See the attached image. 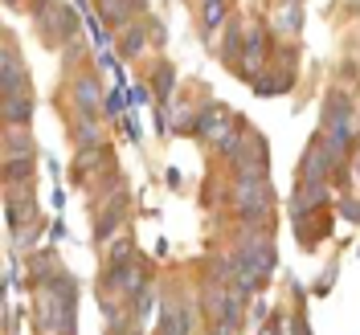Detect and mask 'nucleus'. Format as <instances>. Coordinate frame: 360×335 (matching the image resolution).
I'll list each match as a JSON object with an SVG mask.
<instances>
[{
  "label": "nucleus",
  "mask_w": 360,
  "mask_h": 335,
  "mask_svg": "<svg viewBox=\"0 0 360 335\" xmlns=\"http://www.w3.org/2000/svg\"><path fill=\"white\" fill-rule=\"evenodd\" d=\"M131 298H135V315H139V319H148V315H152V298H156V294H152L148 287H143V291L131 294Z\"/></svg>",
  "instance_id": "nucleus-22"
},
{
  "label": "nucleus",
  "mask_w": 360,
  "mask_h": 335,
  "mask_svg": "<svg viewBox=\"0 0 360 335\" xmlns=\"http://www.w3.org/2000/svg\"><path fill=\"white\" fill-rule=\"evenodd\" d=\"M107 282H111L115 291H123V294H139V291H143V278H139V270H135L131 262H123V258L111 266Z\"/></svg>",
  "instance_id": "nucleus-10"
},
{
  "label": "nucleus",
  "mask_w": 360,
  "mask_h": 335,
  "mask_svg": "<svg viewBox=\"0 0 360 335\" xmlns=\"http://www.w3.org/2000/svg\"><path fill=\"white\" fill-rule=\"evenodd\" d=\"M205 311L217 319V331L233 335L242 327L246 298H242V291H233V287H209V291H205Z\"/></svg>",
  "instance_id": "nucleus-1"
},
{
  "label": "nucleus",
  "mask_w": 360,
  "mask_h": 335,
  "mask_svg": "<svg viewBox=\"0 0 360 335\" xmlns=\"http://www.w3.org/2000/svg\"><path fill=\"white\" fill-rule=\"evenodd\" d=\"M201 21H205V29H209V33H213V29H221V21H225V0H205Z\"/></svg>",
  "instance_id": "nucleus-18"
},
{
  "label": "nucleus",
  "mask_w": 360,
  "mask_h": 335,
  "mask_svg": "<svg viewBox=\"0 0 360 335\" xmlns=\"http://www.w3.org/2000/svg\"><path fill=\"white\" fill-rule=\"evenodd\" d=\"M340 213H344L348 221H360V204H352V201H344V204H340Z\"/></svg>",
  "instance_id": "nucleus-26"
},
{
  "label": "nucleus",
  "mask_w": 360,
  "mask_h": 335,
  "mask_svg": "<svg viewBox=\"0 0 360 335\" xmlns=\"http://www.w3.org/2000/svg\"><path fill=\"white\" fill-rule=\"evenodd\" d=\"M25 78H29V70H25L17 45L4 41V53H0V90L4 94H17V90H25Z\"/></svg>",
  "instance_id": "nucleus-4"
},
{
  "label": "nucleus",
  "mask_w": 360,
  "mask_h": 335,
  "mask_svg": "<svg viewBox=\"0 0 360 335\" xmlns=\"http://www.w3.org/2000/svg\"><path fill=\"white\" fill-rule=\"evenodd\" d=\"M266 49H270V33L262 25L246 29V45H242V74H262L266 66Z\"/></svg>",
  "instance_id": "nucleus-3"
},
{
  "label": "nucleus",
  "mask_w": 360,
  "mask_h": 335,
  "mask_svg": "<svg viewBox=\"0 0 360 335\" xmlns=\"http://www.w3.org/2000/svg\"><path fill=\"white\" fill-rule=\"evenodd\" d=\"M78 143H82V147L98 143V127H94V114H78Z\"/></svg>",
  "instance_id": "nucleus-19"
},
{
  "label": "nucleus",
  "mask_w": 360,
  "mask_h": 335,
  "mask_svg": "<svg viewBox=\"0 0 360 335\" xmlns=\"http://www.w3.org/2000/svg\"><path fill=\"white\" fill-rule=\"evenodd\" d=\"M123 98H127V94H123V86L111 90V98H107V114H119V111H123V107H127Z\"/></svg>",
  "instance_id": "nucleus-23"
},
{
  "label": "nucleus",
  "mask_w": 360,
  "mask_h": 335,
  "mask_svg": "<svg viewBox=\"0 0 360 335\" xmlns=\"http://www.w3.org/2000/svg\"><path fill=\"white\" fill-rule=\"evenodd\" d=\"M328 201V184H319V180H303V188L295 192L291 201V221H303L311 209H319V204Z\"/></svg>",
  "instance_id": "nucleus-6"
},
{
  "label": "nucleus",
  "mask_w": 360,
  "mask_h": 335,
  "mask_svg": "<svg viewBox=\"0 0 360 335\" xmlns=\"http://www.w3.org/2000/svg\"><path fill=\"white\" fill-rule=\"evenodd\" d=\"M74 103H78V114H94V103H98V90H94V78H78L74 82Z\"/></svg>",
  "instance_id": "nucleus-13"
},
{
  "label": "nucleus",
  "mask_w": 360,
  "mask_h": 335,
  "mask_svg": "<svg viewBox=\"0 0 360 335\" xmlns=\"http://www.w3.org/2000/svg\"><path fill=\"white\" fill-rule=\"evenodd\" d=\"M90 37H94V45H98V49H107V33H103V25H98V21H94V17H90Z\"/></svg>",
  "instance_id": "nucleus-24"
},
{
  "label": "nucleus",
  "mask_w": 360,
  "mask_h": 335,
  "mask_svg": "<svg viewBox=\"0 0 360 335\" xmlns=\"http://www.w3.org/2000/svg\"><path fill=\"white\" fill-rule=\"evenodd\" d=\"M299 25H303V8H299V0H287V4H278L274 29H278V33H299Z\"/></svg>",
  "instance_id": "nucleus-12"
},
{
  "label": "nucleus",
  "mask_w": 360,
  "mask_h": 335,
  "mask_svg": "<svg viewBox=\"0 0 360 335\" xmlns=\"http://www.w3.org/2000/svg\"><path fill=\"white\" fill-rule=\"evenodd\" d=\"M29 172H33V156H8V168H4V180L8 184L29 180Z\"/></svg>",
  "instance_id": "nucleus-17"
},
{
  "label": "nucleus",
  "mask_w": 360,
  "mask_h": 335,
  "mask_svg": "<svg viewBox=\"0 0 360 335\" xmlns=\"http://www.w3.org/2000/svg\"><path fill=\"white\" fill-rule=\"evenodd\" d=\"M332 282H336V266H332L323 278H319V282H315V294H328V287H332Z\"/></svg>",
  "instance_id": "nucleus-25"
},
{
  "label": "nucleus",
  "mask_w": 360,
  "mask_h": 335,
  "mask_svg": "<svg viewBox=\"0 0 360 335\" xmlns=\"http://www.w3.org/2000/svg\"><path fill=\"white\" fill-rule=\"evenodd\" d=\"M119 49H123L127 58H135V53L143 49V29H127V33L119 37Z\"/></svg>",
  "instance_id": "nucleus-20"
},
{
  "label": "nucleus",
  "mask_w": 360,
  "mask_h": 335,
  "mask_svg": "<svg viewBox=\"0 0 360 335\" xmlns=\"http://www.w3.org/2000/svg\"><path fill=\"white\" fill-rule=\"evenodd\" d=\"M233 209H238V217H242V221H262V217L270 213V188H266V180L238 176V184H233Z\"/></svg>",
  "instance_id": "nucleus-2"
},
{
  "label": "nucleus",
  "mask_w": 360,
  "mask_h": 335,
  "mask_svg": "<svg viewBox=\"0 0 360 335\" xmlns=\"http://www.w3.org/2000/svg\"><path fill=\"white\" fill-rule=\"evenodd\" d=\"M33 119V94L17 90V94H4V123L8 127H29Z\"/></svg>",
  "instance_id": "nucleus-7"
},
{
  "label": "nucleus",
  "mask_w": 360,
  "mask_h": 335,
  "mask_svg": "<svg viewBox=\"0 0 360 335\" xmlns=\"http://www.w3.org/2000/svg\"><path fill=\"white\" fill-rule=\"evenodd\" d=\"M139 8H143V0H103V17L111 25H127V17Z\"/></svg>",
  "instance_id": "nucleus-11"
},
{
  "label": "nucleus",
  "mask_w": 360,
  "mask_h": 335,
  "mask_svg": "<svg viewBox=\"0 0 360 335\" xmlns=\"http://www.w3.org/2000/svg\"><path fill=\"white\" fill-rule=\"evenodd\" d=\"M332 164L336 159L328 156V147L323 143H315V147H307V156H303V180H328V172H332Z\"/></svg>",
  "instance_id": "nucleus-9"
},
{
  "label": "nucleus",
  "mask_w": 360,
  "mask_h": 335,
  "mask_svg": "<svg viewBox=\"0 0 360 335\" xmlns=\"http://www.w3.org/2000/svg\"><path fill=\"white\" fill-rule=\"evenodd\" d=\"M148 94H152V90H148V86H135V90H131V98H135V107H139V103H148Z\"/></svg>",
  "instance_id": "nucleus-27"
},
{
  "label": "nucleus",
  "mask_w": 360,
  "mask_h": 335,
  "mask_svg": "<svg viewBox=\"0 0 360 335\" xmlns=\"http://www.w3.org/2000/svg\"><path fill=\"white\" fill-rule=\"evenodd\" d=\"M225 123H229V111H225L221 103H209V107L193 119V131L201 135V139H217Z\"/></svg>",
  "instance_id": "nucleus-8"
},
{
  "label": "nucleus",
  "mask_w": 360,
  "mask_h": 335,
  "mask_svg": "<svg viewBox=\"0 0 360 335\" xmlns=\"http://www.w3.org/2000/svg\"><path fill=\"white\" fill-rule=\"evenodd\" d=\"M172 86H176V74H172V66H156L152 94H160V103H168V98H172Z\"/></svg>",
  "instance_id": "nucleus-16"
},
{
  "label": "nucleus",
  "mask_w": 360,
  "mask_h": 335,
  "mask_svg": "<svg viewBox=\"0 0 360 335\" xmlns=\"http://www.w3.org/2000/svg\"><path fill=\"white\" fill-rule=\"evenodd\" d=\"M209 335H225V331H217V327H213V331H209Z\"/></svg>",
  "instance_id": "nucleus-28"
},
{
  "label": "nucleus",
  "mask_w": 360,
  "mask_h": 335,
  "mask_svg": "<svg viewBox=\"0 0 360 335\" xmlns=\"http://www.w3.org/2000/svg\"><path fill=\"white\" fill-rule=\"evenodd\" d=\"M242 45H246V37H242V25H238V21H225L221 58H229V62H242Z\"/></svg>",
  "instance_id": "nucleus-14"
},
{
  "label": "nucleus",
  "mask_w": 360,
  "mask_h": 335,
  "mask_svg": "<svg viewBox=\"0 0 360 335\" xmlns=\"http://www.w3.org/2000/svg\"><path fill=\"white\" fill-rule=\"evenodd\" d=\"M160 335H193V307L184 303H164L160 307Z\"/></svg>",
  "instance_id": "nucleus-5"
},
{
  "label": "nucleus",
  "mask_w": 360,
  "mask_h": 335,
  "mask_svg": "<svg viewBox=\"0 0 360 335\" xmlns=\"http://www.w3.org/2000/svg\"><path fill=\"white\" fill-rule=\"evenodd\" d=\"M119 217H123V204L111 209V213H103V221H98V233H94V237H98V242H103V237H111V229L119 225Z\"/></svg>",
  "instance_id": "nucleus-21"
},
{
  "label": "nucleus",
  "mask_w": 360,
  "mask_h": 335,
  "mask_svg": "<svg viewBox=\"0 0 360 335\" xmlns=\"http://www.w3.org/2000/svg\"><path fill=\"white\" fill-rule=\"evenodd\" d=\"M356 168H360V164H356Z\"/></svg>",
  "instance_id": "nucleus-29"
},
{
  "label": "nucleus",
  "mask_w": 360,
  "mask_h": 335,
  "mask_svg": "<svg viewBox=\"0 0 360 335\" xmlns=\"http://www.w3.org/2000/svg\"><path fill=\"white\" fill-rule=\"evenodd\" d=\"M4 156H33V139L25 127H8L4 135Z\"/></svg>",
  "instance_id": "nucleus-15"
}]
</instances>
